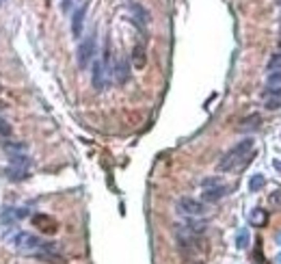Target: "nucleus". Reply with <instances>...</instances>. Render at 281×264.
Listing matches in <instances>:
<instances>
[{
  "mask_svg": "<svg viewBox=\"0 0 281 264\" xmlns=\"http://www.w3.org/2000/svg\"><path fill=\"white\" fill-rule=\"evenodd\" d=\"M16 247L24 256H33V258H37V260H43L48 264H65V258L57 251L54 243L41 241V238L35 236V234L20 232L16 236Z\"/></svg>",
  "mask_w": 281,
  "mask_h": 264,
  "instance_id": "1",
  "label": "nucleus"
},
{
  "mask_svg": "<svg viewBox=\"0 0 281 264\" xmlns=\"http://www.w3.org/2000/svg\"><path fill=\"white\" fill-rule=\"evenodd\" d=\"M253 147H255V141L251 137L242 139V141H238L232 149H227V152L223 154V158L219 161L217 169L221 173H232V171H238V169H242L244 165L249 162L251 154H253Z\"/></svg>",
  "mask_w": 281,
  "mask_h": 264,
  "instance_id": "2",
  "label": "nucleus"
},
{
  "mask_svg": "<svg viewBox=\"0 0 281 264\" xmlns=\"http://www.w3.org/2000/svg\"><path fill=\"white\" fill-rule=\"evenodd\" d=\"M201 188H203L201 197L205 203H214L227 195V186L219 178H205V180H201Z\"/></svg>",
  "mask_w": 281,
  "mask_h": 264,
  "instance_id": "3",
  "label": "nucleus"
},
{
  "mask_svg": "<svg viewBox=\"0 0 281 264\" xmlns=\"http://www.w3.org/2000/svg\"><path fill=\"white\" fill-rule=\"evenodd\" d=\"M93 57H95V33L91 35H87V37L80 41V46L76 50V61H78V67L80 69H84L89 65V63L93 61Z\"/></svg>",
  "mask_w": 281,
  "mask_h": 264,
  "instance_id": "4",
  "label": "nucleus"
},
{
  "mask_svg": "<svg viewBox=\"0 0 281 264\" xmlns=\"http://www.w3.org/2000/svg\"><path fill=\"white\" fill-rule=\"evenodd\" d=\"M178 212L184 217H203L205 215V203L193 197H180L178 199Z\"/></svg>",
  "mask_w": 281,
  "mask_h": 264,
  "instance_id": "5",
  "label": "nucleus"
},
{
  "mask_svg": "<svg viewBox=\"0 0 281 264\" xmlns=\"http://www.w3.org/2000/svg\"><path fill=\"white\" fill-rule=\"evenodd\" d=\"M28 167H31V161L28 156H13L11 158V165L7 169V178L13 182H20L28 176Z\"/></svg>",
  "mask_w": 281,
  "mask_h": 264,
  "instance_id": "6",
  "label": "nucleus"
},
{
  "mask_svg": "<svg viewBox=\"0 0 281 264\" xmlns=\"http://www.w3.org/2000/svg\"><path fill=\"white\" fill-rule=\"evenodd\" d=\"M128 9H130V20H132V24L140 33H145V28H147V24H149V11L140 2H130Z\"/></svg>",
  "mask_w": 281,
  "mask_h": 264,
  "instance_id": "7",
  "label": "nucleus"
},
{
  "mask_svg": "<svg viewBox=\"0 0 281 264\" xmlns=\"http://www.w3.org/2000/svg\"><path fill=\"white\" fill-rule=\"evenodd\" d=\"M106 67H104L102 61H95L93 63V76H91V82L95 87V91H104V87H106Z\"/></svg>",
  "mask_w": 281,
  "mask_h": 264,
  "instance_id": "8",
  "label": "nucleus"
},
{
  "mask_svg": "<svg viewBox=\"0 0 281 264\" xmlns=\"http://www.w3.org/2000/svg\"><path fill=\"white\" fill-rule=\"evenodd\" d=\"M33 225L39 227V230L46 232V234H54V232L59 230L57 219H52L50 215H35L33 217Z\"/></svg>",
  "mask_w": 281,
  "mask_h": 264,
  "instance_id": "9",
  "label": "nucleus"
},
{
  "mask_svg": "<svg viewBox=\"0 0 281 264\" xmlns=\"http://www.w3.org/2000/svg\"><path fill=\"white\" fill-rule=\"evenodd\" d=\"M84 16H87V2H82L80 7L74 11V18H72V35L74 37H80L82 35V24H84Z\"/></svg>",
  "mask_w": 281,
  "mask_h": 264,
  "instance_id": "10",
  "label": "nucleus"
},
{
  "mask_svg": "<svg viewBox=\"0 0 281 264\" xmlns=\"http://www.w3.org/2000/svg\"><path fill=\"white\" fill-rule=\"evenodd\" d=\"M132 65L137 67V69H143L145 65H147V50H145V43L143 41H139L137 46L132 48Z\"/></svg>",
  "mask_w": 281,
  "mask_h": 264,
  "instance_id": "11",
  "label": "nucleus"
},
{
  "mask_svg": "<svg viewBox=\"0 0 281 264\" xmlns=\"http://www.w3.org/2000/svg\"><path fill=\"white\" fill-rule=\"evenodd\" d=\"M260 123H262V117H260L258 113H253V115L244 117L242 122H240L238 130H242V132H253V130H258V128H260Z\"/></svg>",
  "mask_w": 281,
  "mask_h": 264,
  "instance_id": "12",
  "label": "nucleus"
},
{
  "mask_svg": "<svg viewBox=\"0 0 281 264\" xmlns=\"http://www.w3.org/2000/svg\"><path fill=\"white\" fill-rule=\"evenodd\" d=\"M115 76H117V82L119 84H125L130 78V63L125 59H119L117 65H115Z\"/></svg>",
  "mask_w": 281,
  "mask_h": 264,
  "instance_id": "13",
  "label": "nucleus"
},
{
  "mask_svg": "<svg viewBox=\"0 0 281 264\" xmlns=\"http://www.w3.org/2000/svg\"><path fill=\"white\" fill-rule=\"evenodd\" d=\"M264 184H266V178L262 176V173H255V176L249 180V191L251 193L260 191V188H264Z\"/></svg>",
  "mask_w": 281,
  "mask_h": 264,
  "instance_id": "14",
  "label": "nucleus"
},
{
  "mask_svg": "<svg viewBox=\"0 0 281 264\" xmlns=\"http://www.w3.org/2000/svg\"><path fill=\"white\" fill-rule=\"evenodd\" d=\"M249 241H251L249 230H247V227H242V230L238 232V238H236V245H238V249H244V247H249Z\"/></svg>",
  "mask_w": 281,
  "mask_h": 264,
  "instance_id": "15",
  "label": "nucleus"
},
{
  "mask_svg": "<svg viewBox=\"0 0 281 264\" xmlns=\"http://www.w3.org/2000/svg\"><path fill=\"white\" fill-rule=\"evenodd\" d=\"M266 84H268V87H281V69H275V72H268V78H266Z\"/></svg>",
  "mask_w": 281,
  "mask_h": 264,
  "instance_id": "16",
  "label": "nucleus"
},
{
  "mask_svg": "<svg viewBox=\"0 0 281 264\" xmlns=\"http://www.w3.org/2000/svg\"><path fill=\"white\" fill-rule=\"evenodd\" d=\"M275 69H281V52H275L273 57L268 59V65H266V72H275Z\"/></svg>",
  "mask_w": 281,
  "mask_h": 264,
  "instance_id": "17",
  "label": "nucleus"
},
{
  "mask_svg": "<svg viewBox=\"0 0 281 264\" xmlns=\"http://www.w3.org/2000/svg\"><path fill=\"white\" fill-rule=\"evenodd\" d=\"M266 212L264 210H260V208H255L253 212H251V223H258V225H264L266 223Z\"/></svg>",
  "mask_w": 281,
  "mask_h": 264,
  "instance_id": "18",
  "label": "nucleus"
},
{
  "mask_svg": "<svg viewBox=\"0 0 281 264\" xmlns=\"http://www.w3.org/2000/svg\"><path fill=\"white\" fill-rule=\"evenodd\" d=\"M262 96L264 98H281V87H268V84H266Z\"/></svg>",
  "mask_w": 281,
  "mask_h": 264,
  "instance_id": "19",
  "label": "nucleus"
},
{
  "mask_svg": "<svg viewBox=\"0 0 281 264\" xmlns=\"http://www.w3.org/2000/svg\"><path fill=\"white\" fill-rule=\"evenodd\" d=\"M281 106V98H266V108L268 111H277Z\"/></svg>",
  "mask_w": 281,
  "mask_h": 264,
  "instance_id": "20",
  "label": "nucleus"
},
{
  "mask_svg": "<svg viewBox=\"0 0 281 264\" xmlns=\"http://www.w3.org/2000/svg\"><path fill=\"white\" fill-rule=\"evenodd\" d=\"M0 134H2V137H9V134H11V126H7L4 119H0Z\"/></svg>",
  "mask_w": 281,
  "mask_h": 264,
  "instance_id": "21",
  "label": "nucleus"
},
{
  "mask_svg": "<svg viewBox=\"0 0 281 264\" xmlns=\"http://www.w3.org/2000/svg\"><path fill=\"white\" fill-rule=\"evenodd\" d=\"M74 4V0H63V11H69Z\"/></svg>",
  "mask_w": 281,
  "mask_h": 264,
  "instance_id": "22",
  "label": "nucleus"
},
{
  "mask_svg": "<svg viewBox=\"0 0 281 264\" xmlns=\"http://www.w3.org/2000/svg\"><path fill=\"white\" fill-rule=\"evenodd\" d=\"M273 167H275V169H277V171L281 173V162H279V161H273Z\"/></svg>",
  "mask_w": 281,
  "mask_h": 264,
  "instance_id": "23",
  "label": "nucleus"
},
{
  "mask_svg": "<svg viewBox=\"0 0 281 264\" xmlns=\"http://www.w3.org/2000/svg\"><path fill=\"white\" fill-rule=\"evenodd\" d=\"M275 262H277V264H281V253H279L277 258H275Z\"/></svg>",
  "mask_w": 281,
  "mask_h": 264,
  "instance_id": "24",
  "label": "nucleus"
},
{
  "mask_svg": "<svg viewBox=\"0 0 281 264\" xmlns=\"http://www.w3.org/2000/svg\"><path fill=\"white\" fill-rule=\"evenodd\" d=\"M277 243H279V245H281V232L277 234Z\"/></svg>",
  "mask_w": 281,
  "mask_h": 264,
  "instance_id": "25",
  "label": "nucleus"
},
{
  "mask_svg": "<svg viewBox=\"0 0 281 264\" xmlns=\"http://www.w3.org/2000/svg\"><path fill=\"white\" fill-rule=\"evenodd\" d=\"M279 46H281V39H279Z\"/></svg>",
  "mask_w": 281,
  "mask_h": 264,
  "instance_id": "26",
  "label": "nucleus"
},
{
  "mask_svg": "<svg viewBox=\"0 0 281 264\" xmlns=\"http://www.w3.org/2000/svg\"><path fill=\"white\" fill-rule=\"evenodd\" d=\"M0 2H2V0H0Z\"/></svg>",
  "mask_w": 281,
  "mask_h": 264,
  "instance_id": "27",
  "label": "nucleus"
}]
</instances>
